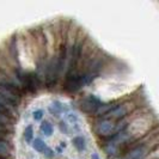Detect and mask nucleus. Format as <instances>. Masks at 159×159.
I'll return each mask as SVG.
<instances>
[{"mask_svg": "<svg viewBox=\"0 0 159 159\" xmlns=\"http://www.w3.org/2000/svg\"><path fill=\"white\" fill-rule=\"evenodd\" d=\"M67 119H68L70 122L74 123V125H77V122H78V116H77V114H73V112H70V114L67 115Z\"/></svg>", "mask_w": 159, "mask_h": 159, "instance_id": "2eb2a0df", "label": "nucleus"}, {"mask_svg": "<svg viewBox=\"0 0 159 159\" xmlns=\"http://www.w3.org/2000/svg\"><path fill=\"white\" fill-rule=\"evenodd\" d=\"M72 143H73L74 148L79 152V153H83V152L86 150V140H85L83 136H80V135L74 136V138L72 139Z\"/></svg>", "mask_w": 159, "mask_h": 159, "instance_id": "0eeeda50", "label": "nucleus"}, {"mask_svg": "<svg viewBox=\"0 0 159 159\" xmlns=\"http://www.w3.org/2000/svg\"><path fill=\"white\" fill-rule=\"evenodd\" d=\"M0 159H10V158H0Z\"/></svg>", "mask_w": 159, "mask_h": 159, "instance_id": "f3484780", "label": "nucleus"}, {"mask_svg": "<svg viewBox=\"0 0 159 159\" xmlns=\"http://www.w3.org/2000/svg\"><path fill=\"white\" fill-rule=\"evenodd\" d=\"M91 159H101V157L98 156V153H92L91 154Z\"/></svg>", "mask_w": 159, "mask_h": 159, "instance_id": "dca6fc26", "label": "nucleus"}, {"mask_svg": "<svg viewBox=\"0 0 159 159\" xmlns=\"http://www.w3.org/2000/svg\"><path fill=\"white\" fill-rule=\"evenodd\" d=\"M135 110H138V105H136L135 102H133V101H125V102H120L116 105V108L105 117L114 120L115 122H119L122 119L129 116L130 114H133Z\"/></svg>", "mask_w": 159, "mask_h": 159, "instance_id": "7ed1b4c3", "label": "nucleus"}, {"mask_svg": "<svg viewBox=\"0 0 159 159\" xmlns=\"http://www.w3.org/2000/svg\"><path fill=\"white\" fill-rule=\"evenodd\" d=\"M31 146H32V148H34V151L37 152V153H42V154H43V152L47 150V145L44 143V140L41 139V138L34 139Z\"/></svg>", "mask_w": 159, "mask_h": 159, "instance_id": "1a4fd4ad", "label": "nucleus"}, {"mask_svg": "<svg viewBox=\"0 0 159 159\" xmlns=\"http://www.w3.org/2000/svg\"><path fill=\"white\" fill-rule=\"evenodd\" d=\"M43 116H44V111L42 109H37V110L32 111V119L35 121H42Z\"/></svg>", "mask_w": 159, "mask_h": 159, "instance_id": "f8f14e48", "label": "nucleus"}, {"mask_svg": "<svg viewBox=\"0 0 159 159\" xmlns=\"http://www.w3.org/2000/svg\"><path fill=\"white\" fill-rule=\"evenodd\" d=\"M103 102L95 95H88L84 98H81L79 102L81 111L88 114L90 116H95L97 110L102 107Z\"/></svg>", "mask_w": 159, "mask_h": 159, "instance_id": "20e7f679", "label": "nucleus"}, {"mask_svg": "<svg viewBox=\"0 0 159 159\" xmlns=\"http://www.w3.org/2000/svg\"><path fill=\"white\" fill-rule=\"evenodd\" d=\"M115 129H116V122L111 119L99 117L96 119L93 122V132L102 141L115 135Z\"/></svg>", "mask_w": 159, "mask_h": 159, "instance_id": "f03ea898", "label": "nucleus"}, {"mask_svg": "<svg viewBox=\"0 0 159 159\" xmlns=\"http://www.w3.org/2000/svg\"><path fill=\"white\" fill-rule=\"evenodd\" d=\"M41 132L43 133V135L46 136H52L54 134V127H53V125L50 123V122H48V121H44V122H42L41 123Z\"/></svg>", "mask_w": 159, "mask_h": 159, "instance_id": "9d476101", "label": "nucleus"}, {"mask_svg": "<svg viewBox=\"0 0 159 159\" xmlns=\"http://www.w3.org/2000/svg\"><path fill=\"white\" fill-rule=\"evenodd\" d=\"M119 103H120L119 101H114V102H109V103H103L102 107L97 110L95 117L96 119H99V117H105V116H108V115L116 108V105Z\"/></svg>", "mask_w": 159, "mask_h": 159, "instance_id": "39448f33", "label": "nucleus"}, {"mask_svg": "<svg viewBox=\"0 0 159 159\" xmlns=\"http://www.w3.org/2000/svg\"><path fill=\"white\" fill-rule=\"evenodd\" d=\"M43 156H44V158H47V159H54V157H55V152L53 151L52 148L47 147V150L43 152Z\"/></svg>", "mask_w": 159, "mask_h": 159, "instance_id": "ddd939ff", "label": "nucleus"}, {"mask_svg": "<svg viewBox=\"0 0 159 159\" xmlns=\"http://www.w3.org/2000/svg\"><path fill=\"white\" fill-rule=\"evenodd\" d=\"M23 139L26 143H29V145L32 143V141H34V128H32L31 125L25 127L23 132Z\"/></svg>", "mask_w": 159, "mask_h": 159, "instance_id": "9b49d317", "label": "nucleus"}, {"mask_svg": "<svg viewBox=\"0 0 159 159\" xmlns=\"http://www.w3.org/2000/svg\"><path fill=\"white\" fill-rule=\"evenodd\" d=\"M48 110H49V112H50L53 116L56 117V116H60L61 112L65 111V107L60 101H53V102L50 103V105H49Z\"/></svg>", "mask_w": 159, "mask_h": 159, "instance_id": "423d86ee", "label": "nucleus"}, {"mask_svg": "<svg viewBox=\"0 0 159 159\" xmlns=\"http://www.w3.org/2000/svg\"><path fill=\"white\" fill-rule=\"evenodd\" d=\"M59 129L61 130V133L68 134V126H67V123L65 121H60L59 122Z\"/></svg>", "mask_w": 159, "mask_h": 159, "instance_id": "4468645a", "label": "nucleus"}, {"mask_svg": "<svg viewBox=\"0 0 159 159\" xmlns=\"http://www.w3.org/2000/svg\"><path fill=\"white\" fill-rule=\"evenodd\" d=\"M11 152V145L6 140H0V158H10Z\"/></svg>", "mask_w": 159, "mask_h": 159, "instance_id": "6e6552de", "label": "nucleus"}, {"mask_svg": "<svg viewBox=\"0 0 159 159\" xmlns=\"http://www.w3.org/2000/svg\"><path fill=\"white\" fill-rule=\"evenodd\" d=\"M84 86H85V84H84V77L80 73L79 67L78 68L67 70L64 79L65 92H67L70 95H73V93H77L78 91H80Z\"/></svg>", "mask_w": 159, "mask_h": 159, "instance_id": "f257e3e1", "label": "nucleus"}]
</instances>
